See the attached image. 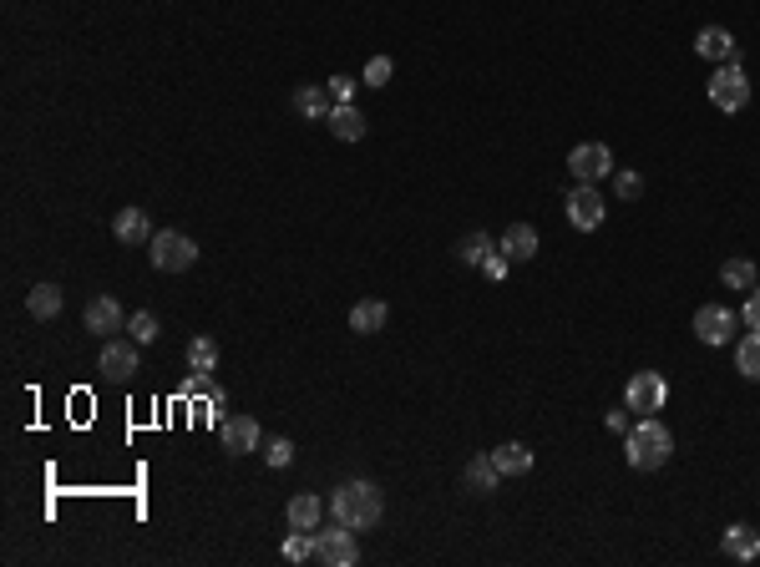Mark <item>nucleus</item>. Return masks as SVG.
<instances>
[{
	"label": "nucleus",
	"mask_w": 760,
	"mask_h": 567,
	"mask_svg": "<svg viewBox=\"0 0 760 567\" xmlns=\"http://www.w3.org/2000/svg\"><path fill=\"white\" fill-rule=\"evenodd\" d=\"M279 552H284V562H310L315 557V532H289Z\"/></svg>",
	"instance_id": "c85d7f7f"
},
{
	"label": "nucleus",
	"mask_w": 760,
	"mask_h": 567,
	"mask_svg": "<svg viewBox=\"0 0 760 567\" xmlns=\"http://www.w3.org/2000/svg\"><path fill=\"white\" fill-rule=\"evenodd\" d=\"M487 254H492V238H487L482 228H477V233H467L462 243H456V259H462V264H477V269H482V259H487Z\"/></svg>",
	"instance_id": "cd10ccee"
},
{
	"label": "nucleus",
	"mask_w": 760,
	"mask_h": 567,
	"mask_svg": "<svg viewBox=\"0 0 760 567\" xmlns=\"http://www.w3.org/2000/svg\"><path fill=\"white\" fill-rule=\"evenodd\" d=\"M695 51H700L705 61H715V66H725V61L740 56V46H735V36H730L725 26H705V31L695 36Z\"/></svg>",
	"instance_id": "ddd939ff"
},
{
	"label": "nucleus",
	"mask_w": 760,
	"mask_h": 567,
	"mask_svg": "<svg viewBox=\"0 0 760 567\" xmlns=\"http://www.w3.org/2000/svg\"><path fill=\"white\" fill-rule=\"evenodd\" d=\"M735 365L745 380H760V330H750L740 345H735Z\"/></svg>",
	"instance_id": "393cba45"
},
{
	"label": "nucleus",
	"mask_w": 760,
	"mask_h": 567,
	"mask_svg": "<svg viewBox=\"0 0 760 567\" xmlns=\"http://www.w3.org/2000/svg\"><path fill=\"white\" fill-rule=\"evenodd\" d=\"M497 249H502L512 264H527L532 254H538V228H532V223H512V228L502 233V243H497Z\"/></svg>",
	"instance_id": "4468645a"
},
{
	"label": "nucleus",
	"mask_w": 760,
	"mask_h": 567,
	"mask_svg": "<svg viewBox=\"0 0 760 567\" xmlns=\"http://www.w3.org/2000/svg\"><path fill=\"white\" fill-rule=\"evenodd\" d=\"M603 198H598V183H578L573 193H568V223L578 228V233H593L598 223H603Z\"/></svg>",
	"instance_id": "6e6552de"
},
{
	"label": "nucleus",
	"mask_w": 760,
	"mask_h": 567,
	"mask_svg": "<svg viewBox=\"0 0 760 567\" xmlns=\"http://www.w3.org/2000/svg\"><path fill=\"white\" fill-rule=\"evenodd\" d=\"M330 512H335V522H345V527L365 532V527H375L380 517H386V497H380V486H375V481H365V476H360V481L335 486Z\"/></svg>",
	"instance_id": "f257e3e1"
},
{
	"label": "nucleus",
	"mask_w": 760,
	"mask_h": 567,
	"mask_svg": "<svg viewBox=\"0 0 760 567\" xmlns=\"http://www.w3.org/2000/svg\"><path fill=\"white\" fill-rule=\"evenodd\" d=\"M568 173H573L578 183H603L608 173H614V152H608L603 142H578V147L568 152Z\"/></svg>",
	"instance_id": "0eeeda50"
},
{
	"label": "nucleus",
	"mask_w": 760,
	"mask_h": 567,
	"mask_svg": "<svg viewBox=\"0 0 760 567\" xmlns=\"http://www.w3.org/2000/svg\"><path fill=\"white\" fill-rule=\"evenodd\" d=\"M391 71H396V61H391V56H370L360 81H365V87H386V81H391Z\"/></svg>",
	"instance_id": "c756f323"
},
{
	"label": "nucleus",
	"mask_w": 760,
	"mask_h": 567,
	"mask_svg": "<svg viewBox=\"0 0 760 567\" xmlns=\"http://www.w3.org/2000/svg\"><path fill=\"white\" fill-rule=\"evenodd\" d=\"M614 188H619V198H634V193L644 188V178H639V173H619V183H614Z\"/></svg>",
	"instance_id": "f704fd0d"
},
{
	"label": "nucleus",
	"mask_w": 760,
	"mask_h": 567,
	"mask_svg": "<svg viewBox=\"0 0 760 567\" xmlns=\"http://www.w3.org/2000/svg\"><path fill=\"white\" fill-rule=\"evenodd\" d=\"M745 324H750V330H760V289L745 294Z\"/></svg>",
	"instance_id": "72a5a7b5"
},
{
	"label": "nucleus",
	"mask_w": 760,
	"mask_h": 567,
	"mask_svg": "<svg viewBox=\"0 0 760 567\" xmlns=\"http://www.w3.org/2000/svg\"><path fill=\"white\" fill-rule=\"evenodd\" d=\"M82 319H87V330H92V335H102V340H112V335H122V330H127V314H122V304H117L112 294H97V299L87 304V314H82Z\"/></svg>",
	"instance_id": "9b49d317"
},
{
	"label": "nucleus",
	"mask_w": 760,
	"mask_h": 567,
	"mask_svg": "<svg viewBox=\"0 0 760 567\" xmlns=\"http://www.w3.org/2000/svg\"><path fill=\"white\" fill-rule=\"evenodd\" d=\"M624 456L634 471H659L669 456H674V436L659 416H639V426L624 431Z\"/></svg>",
	"instance_id": "f03ea898"
},
{
	"label": "nucleus",
	"mask_w": 760,
	"mask_h": 567,
	"mask_svg": "<svg viewBox=\"0 0 760 567\" xmlns=\"http://www.w3.org/2000/svg\"><path fill=\"white\" fill-rule=\"evenodd\" d=\"M725 557H735V562L760 557V532H755V527H745V522L725 527Z\"/></svg>",
	"instance_id": "aec40b11"
},
{
	"label": "nucleus",
	"mask_w": 760,
	"mask_h": 567,
	"mask_svg": "<svg viewBox=\"0 0 760 567\" xmlns=\"http://www.w3.org/2000/svg\"><path fill=\"white\" fill-rule=\"evenodd\" d=\"M158 335H163V324H158V314H152V309H142V314H132V319H127V340L152 345Z\"/></svg>",
	"instance_id": "bb28decb"
},
{
	"label": "nucleus",
	"mask_w": 760,
	"mask_h": 567,
	"mask_svg": "<svg viewBox=\"0 0 760 567\" xmlns=\"http://www.w3.org/2000/svg\"><path fill=\"white\" fill-rule=\"evenodd\" d=\"M112 238H117V243H152V218H147L142 208H122V213L112 218Z\"/></svg>",
	"instance_id": "2eb2a0df"
},
{
	"label": "nucleus",
	"mask_w": 760,
	"mask_h": 567,
	"mask_svg": "<svg viewBox=\"0 0 760 567\" xmlns=\"http://www.w3.org/2000/svg\"><path fill=\"white\" fill-rule=\"evenodd\" d=\"M264 461H269L274 471H284V466H294V441H284V436H274V441H264Z\"/></svg>",
	"instance_id": "7c9ffc66"
},
{
	"label": "nucleus",
	"mask_w": 760,
	"mask_h": 567,
	"mask_svg": "<svg viewBox=\"0 0 760 567\" xmlns=\"http://www.w3.org/2000/svg\"><path fill=\"white\" fill-rule=\"evenodd\" d=\"M330 97L335 102H355V76H330Z\"/></svg>",
	"instance_id": "473e14b6"
},
{
	"label": "nucleus",
	"mask_w": 760,
	"mask_h": 567,
	"mask_svg": "<svg viewBox=\"0 0 760 567\" xmlns=\"http://www.w3.org/2000/svg\"><path fill=\"white\" fill-rule=\"evenodd\" d=\"M624 405L634 416H659L664 405H669V385H664V375L659 370H639L629 385H624Z\"/></svg>",
	"instance_id": "20e7f679"
},
{
	"label": "nucleus",
	"mask_w": 760,
	"mask_h": 567,
	"mask_svg": "<svg viewBox=\"0 0 760 567\" xmlns=\"http://www.w3.org/2000/svg\"><path fill=\"white\" fill-rule=\"evenodd\" d=\"M507 269H512V259H507V254H502V249H497V254H487V259H482V274H487V279H507Z\"/></svg>",
	"instance_id": "2f4dec72"
},
{
	"label": "nucleus",
	"mask_w": 760,
	"mask_h": 567,
	"mask_svg": "<svg viewBox=\"0 0 760 567\" xmlns=\"http://www.w3.org/2000/svg\"><path fill=\"white\" fill-rule=\"evenodd\" d=\"M320 517H325V502H320L315 492L289 497V527H294V532H315V527H320Z\"/></svg>",
	"instance_id": "a211bd4d"
},
{
	"label": "nucleus",
	"mask_w": 760,
	"mask_h": 567,
	"mask_svg": "<svg viewBox=\"0 0 760 567\" xmlns=\"http://www.w3.org/2000/svg\"><path fill=\"white\" fill-rule=\"evenodd\" d=\"M315 557L330 562V567H355L360 562V542H355V527H320L315 532Z\"/></svg>",
	"instance_id": "423d86ee"
},
{
	"label": "nucleus",
	"mask_w": 760,
	"mask_h": 567,
	"mask_svg": "<svg viewBox=\"0 0 760 567\" xmlns=\"http://www.w3.org/2000/svg\"><path fill=\"white\" fill-rule=\"evenodd\" d=\"M695 335H700V345H730L735 340V314L725 309V304H705L700 314H695Z\"/></svg>",
	"instance_id": "9d476101"
},
{
	"label": "nucleus",
	"mask_w": 760,
	"mask_h": 567,
	"mask_svg": "<svg viewBox=\"0 0 760 567\" xmlns=\"http://www.w3.org/2000/svg\"><path fill=\"white\" fill-rule=\"evenodd\" d=\"M386 319H391V304H386V299H360V304L350 309L355 335H375V330H386Z\"/></svg>",
	"instance_id": "6ab92c4d"
},
{
	"label": "nucleus",
	"mask_w": 760,
	"mask_h": 567,
	"mask_svg": "<svg viewBox=\"0 0 760 567\" xmlns=\"http://www.w3.org/2000/svg\"><path fill=\"white\" fill-rule=\"evenodd\" d=\"M497 481H502V471H497L492 451L467 461V486H472V492H482V497H487V492H497Z\"/></svg>",
	"instance_id": "4be33fe9"
},
{
	"label": "nucleus",
	"mask_w": 760,
	"mask_h": 567,
	"mask_svg": "<svg viewBox=\"0 0 760 567\" xmlns=\"http://www.w3.org/2000/svg\"><path fill=\"white\" fill-rule=\"evenodd\" d=\"M492 461H497V471H502V476H527V471H532V446L507 441V446H497V451H492Z\"/></svg>",
	"instance_id": "412c9836"
},
{
	"label": "nucleus",
	"mask_w": 760,
	"mask_h": 567,
	"mask_svg": "<svg viewBox=\"0 0 760 567\" xmlns=\"http://www.w3.org/2000/svg\"><path fill=\"white\" fill-rule=\"evenodd\" d=\"M720 284H730V289H740V294H750V289L760 284V269H755L750 259H730V264L720 269Z\"/></svg>",
	"instance_id": "b1692460"
},
{
	"label": "nucleus",
	"mask_w": 760,
	"mask_h": 567,
	"mask_svg": "<svg viewBox=\"0 0 760 567\" xmlns=\"http://www.w3.org/2000/svg\"><path fill=\"white\" fill-rule=\"evenodd\" d=\"M147 254H152V269L158 274H183V269L198 264V243L188 233H178V228H163V233H152Z\"/></svg>",
	"instance_id": "7ed1b4c3"
},
{
	"label": "nucleus",
	"mask_w": 760,
	"mask_h": 567,
	"mask_svg": "<svg viewBox=\"0 0 760 567\" xmlns=\"http://www.w3.org/2000/svg\"><path fill=\"white\" fill-rule=\"evenodd\" d=\"M629 405H619V411H608V431H629Z\"/></svg>",
	"instance_id": "c9c22d12"
},
{
	"label": "nucleus",
	"mask_w": 760,
	"mask_h": 567,
	"mask_svg": "<svg viewBox=\"0 0 760 567\" xmlns=\"http://www.w3.org/2000/svg\"><path fill=\"white\" fill-rule=\"evenodd\" d=\"M259 446H264V431H259L254 416H228V421H223V451H228V456H249V451H259Z\"/></svg>",
	"instance_id": "f8f14e48"
},
{
	"label": "nucleus",
	"mask_w": 760,
	"mask_h": 567,
	"mask_svg": "<svg viewBox=\"0 0 760 567\" xmlns=\"http://www.w3.org/2000/svg\"><path fill=\"white\" fill-rule=\"evenodd\" d=\"M97 365H102V375H107L112 385H127V380L137 375V365H142V360H137V340H117V335H112V340L102 345V360H97Z\"/></svg>",
	"instance_id": "1a4fd4ad"
},
{
	"label": "nucleus",
	"mask_w": 760,
	"mask_h": 567,
	"mask_svg": "<svg viewBox=\"0 0 760 567\" xmlns=\"http://www.w3.org/2000/svg\"><path fill=\"white\" fill-rule=\"evenodd\" d=\"M294 112L299 117H310V122H325L330 117V107H335V97H330V87H294Z\"/></svg>",
	"instance_id": "dca6fc26"
},
{
	"label": "nucleus",
	"mask_w": 760,
	"mask_h": 567,
	"mask_svg": "<svg viewBox=\"0 0 760 567\" xmlns=\"http://www.w3.org/2000/svg\"><path fill=\"white\" fill-rule=\"evenodd\" d=\"M26 309H31V319H56L61 314V289L56 284H31Z\"/></svg>",
	"instance_id": "5701e85b"
},
{
	"label": "nucleus",
	"mask_w": 760,
	"mask_h": 567,
	"mask_svg": "<svg viewBox=\"0 0 760 567\" xmlns=\"http://www.w3.org/2000/svg\"><path fill=\"white\" fill-rule=\"evenodd\" d=\"M710 102H715L720 112H740V107L750 102V81H745L740 61L715 66V76H710Z\"/></svg>",
	"instance_id": "39448f33"
},
{
	"label": "nucleus",
	"mask_w": 760,
	"mask_h": 567,
	"mask_svg": "<svg viewBox=\"0 0 760 567\" xmlns=\"http://www.w3.org/2000/svg\"><path fill=\"white\" fill-rule=\"evenodd\" d=\"M325 122H330V132H335L340 142H360V137H365V117H360L355 102H335Z\"/></svg>",
	"instance_id": "f3484780"
},
{
	"label": "nucleus",
	"mask_w": 760,
	"mask_h": 567,
	"mask_svg": "<svg viewBox=\"0 0 760 567\" xmlns=\"http://www.w3.org/2000/svg\"><path fill=\"white\" fill-rule=\"evenodd\" d=\"M188 365L213 375V365H218V340H213V335H193V340H188Z\"/></svg>",
	"instance_id": "a878e982"
}]
</instances>
